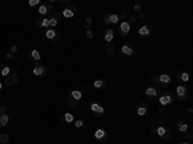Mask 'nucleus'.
<instances>
[{
    "label": "nucleus",
    "instance_id": "obj_1",
    "mask_svg": "<svg viewBox=\"0 0 193 144\" xmlns=\"http://www.w3.org/2000/svg\"><path fill=\"white\" fill-rule=\"evenodd\" d=\"M83 98V92H80V90H74V92H71L68 98H67V103H68L70 107H76L79 102Z\"/></svg>",
    "mask_w": 193,
    "mask_h": 144
},
{
    "label": "nucleus",
    "instance_id": "obj_2",
    "mask_svg": "<svg viewBox=\"0 0 193 144\" xmlns=\"http://www.w3.org/2000/svg\"><path fill=\"white\" fill-rule=\"evenodd\" d=\"M174 94L172 93H170V92H166V93H163L162 95H160L158 97V103H160L162 107H166V105H169V104H171L172 102H174Z\"/></svg>",
    "mask_w": 193,
    "mask_h": 144
},
{
    "label": "nucleus",
    "instance_id": "obj_3",
    "mask_svg": "<svg viewBox=\"0 0 193 144\" xmlns=\"http://www.w3.org/2000/svg\"><path fill=\"white\" fill-rule=\"evenodd\" d=\"M77 13V7L74 5V4H68L67 7H65L63 9H62V17H65V18H72V17H75V14Z\"/></svg>",
    "mask_w": 193,
    "mask_h": 144
},
{
    "label": "nucleus",
    "instance_id": "obj_4",
    "mask_svg": "<svg viewBox=\"0 0 193 144\" xmlns=\"http://www.w3.org/2000/svg\"><path fill=\"white\" fill-rule=\"evenodd\" d=\"M52 11H53V5H52L50 2L41 3L40 5H39V9H37L39 14H40V16H43V17L48 16V14H52Z\"/></svg>",
    "mask_w": 193,
    "mask_h": 144
},
{
    "label": "nucleus",
    "instance_id": "obj_5",
    "mask_svg": "<svg viewBox=\"0 0 193 144\" xmlns=\"http://www.w3.org/2000/svg\"><path fill=\"white\" fill-rule=\"evenodd\" d=\"M176 99L178 100H185L187 97H188V88L184 85V84H179L176 86Z\"/></svg>",
    "mask_w": 193,
    "mask_h": 144
},
{
    "label": "nucleus",
    "instance_id": "obj_6",
    "mask_svg": "<svg viewBox=\"0 0 193 144\" xmlns=\"http://www.w3.org/2000/svg\"><path fill=\"white\" fill-rule=\"evenodd\" d=\"M153 80L156 81V83H158L161 86H166L171 83V76L167 75V74H162V75H154Z\"/></svg>",
    "mask_w": 193,
    "mask_h": 144
},
{
    "label": "nucleus",
    "instance_id": "obj_7",
    "mask_svg": "<svg viewBox=\"0 0 193 144\" xmlns=\"http://www.w3.org/2000/svg\"><path fill=\"white\" fill-rule=\"evenodd\" d=\"M144 93H146L147 98L149 100H154L158 97V94L161 93V90H160V88H157V86H148Z\"/></svg>",
    "mask_w": 193,
    "mask_h": 144
},
{
    "label": "nucleus",
    "instance_id": "obj_8",
    "mask_svg": "<svg viewBox=\"0 0 193 144\" xmlns=\"http://www.w3.org/2000/svg\"><path fill=\"white\" fill-rule=\"evenodd\" d=\"M45 36L48 40H52V41H58L61 39L59 31L55 30V28H48V30H45Z\"/></svg>",
    "mask_w": 193,
    "mask_h": 144
},
{
    "label": "nucleus",
    "instance_id": "obj_9",
    "mask_svg": "<svg viewBox=\"0 0 193 144\" xmlns=\"http://www.w3.org/2000/svg\"><path fill=\"white\" fill-rule=\"evenodd\" d=\"M32 74L35 75L36 77H41V76H44L46 74V67L41 63H36L32 68Z\"/></svg>",
    "mask_w": 193,
    "mask_h": 144
},
{
    "label": "nucleus",
    "instance_id": "obj_10",
    "mask_svg": "<svg viewBox=\"0 0 193 144\" xmlns=\"http://www.w3.org/2000/svg\"><path fill=\"white\" fill-rule=\"evenodd\" d=\"M17 83H18V75L16 72V68H13V72H11V74L5 77V84L8 86H13V85H16Z\"/></svg>",
    "mask_w": 193,
    "mask_h": 144
},
{
    "label": "nucleus",
    "instance_id": "obj_11",
    "mask_svg": "<svg viewBox=\"0 0 193 144\" xmlns=\"http://www.w3.org/2000/svg\"><path fill=\"white\" fill-rule=\"evenodd\" d=\"M104 22L107 23V25H117V23L120 22L119 14H116V13L106 14V16H104Z\"/></svg>",
    "mask_w": 193,
    "mask_h": 144
},
{
    "label": "nucleus",
    "instance_id": "obj_12",
    "mask_svg": "<svg viewBox=\"0 0 193 144\" xmlns=\"http://www.w3.org/2000/svg\"><path fill=\"white\" fill-rule=\"evenodd\" d=\"M35 25L37 28H45V30H48V28H50V23H49V18L46 17H40L37 18Z\"/></svg>",
    "mask_w": 193,
    "mask_h": 144
},
{
    "label": "nucleus",
    "instance_id": "obj_13",
    "mask_svg": "<svg viewBox=\"0 0 193 144\" xmlns=\"http://www.w3.org/2000/svg\"><path fill=\"white\" fill-rule=\"evenodd\" d=\"M89 107H90V109L93 111V113L95 114V116H103V114H104V108L100 104H98V103L93 102V103L89 104Z\"/></svg>",
    "mask_w": 193,
    "mask_h": 144
},
{
    "label": "nucleus",
    "instance_id": "obj_14",
    "mask_svg": "<svg viewBox=\"0 0 193 144\" xmlns=\"http://www.w3.org/2000/svg\"><path fill=\"white\" fill-rule=\"evenodd\" d=\"M121 52L124 53L125 55L131 57L135 53V48H134V45L131 44V42H125V44L122 45V48H121Z\"/></svg>",
    "mask_w": 193,
    "mask_h": 144
},
{
    "label": "nucleus",
    "instance_id": "obj_15",
    "mask_svg": "<svg viewBox=\"0 0 193 144\" xmlns=\"http://www.w3.org/2000/svg\"><path fill=\"white\" fill-rule=\"evenodd\" d=\"M107 131L104 130V129H96L95 133H94V138L96 139L98 142H103L107 139Z\"/></svg>",
    "mask_w": 193,
    "mask_h": 144
},
{
    "label": "nucleus",
    "instance_id": "obj_16",
    "mask_svg": "<svg viewBox=\"0 0 193 144\" xmlns=\"http://www.w3.org/2000/svg\"><path fill=\"white\" fill-rule=\"evenodd\" d=\"M130 26L128 21H122L121 23H120V35L121 36H128L129 32H130Z\"/></svg>",
    "mask_w": 193,
    "mask_h": 144
},
{
    "label": "nucleus",
    "instance_id": "obj_17",
    "mask_svg": "<svg viewBox=\"0 0 193 144\" xmlns=\"http://www.w3.org/2000/svg\"><path fill=\"white\" fill-rule=\"evenodd\" d=\"M113 36H115V30L113 28H106L104 30V35H103V39L106 40V42H112L113 40Z\"/></svg>",
    "mask_w": 193,
    "mask_h": 144
},
{
    "label": "nucleus",
    "instance_id": "obj_18",
    "mask_svg": "<svg viewBox=\"0 0 193 144\" xmlns=\"http://www.w3.org/2000/svg\"><path fill=\"white\" fill-rule=\"evenodd\" d=\"M61 121L62 124H65V125H70L75 121V117H74V114L70 113V112H66L62 114V117H61Z\"/></svg>",
    "mask_w": 193,
    "mask_h": 144
},
{
    "label": "nucleus",
    "instance_id": "obj_19",
    "mask_svg": "<svg viewBox=\"0 0 193 144\" xmlns=\"http://www.w3.org/2000/svg\"><path fill=\"white\" fill-rule=\"evenodd\" d=\"M152 31H153V28H152V26H147V25H143L141 28H139V31H138V33L141 36H148V35H151L152 33Z\"/></svg>",
    "mask_w": 193,
    "mask_h": 144
},
{
    "label": "nucleus",
    "instance_id": "obj_20",
    "mask_svg": "<svg viewBox=\"0 0 193 144\" xmlns=\"http://www.w3.org/2000/svg\"><path fill=\"white\" fill-rule=\"evenodd\" d=\"M12 72V67L9 66L8 63H3L0 64V75L4 76V77H7V76Z\"/></svg>",
    "mask_w": 193,
    "mask_h": 144
},
{
    "label": "nucleus",
    "instance_id": "obj_21",
    "mask_svg": "<svg viewBox=\"0 0 193 144\" xmlns=\"http://www.w3.org/2000/svg\"><path fill=\"white\" fill-rule=\"evenodd\" d=\"M176 127H178V130H179L180 133H185V131H188V129H189V126H188L187 121H185V120H183V118L178 121Z\"/></svg>",
    "mask_w": 193,
    "mask_h": 144
},
{
    "label": "nucleus",
    "instance_id": "obj_22",
    "mask_svg": "<svg viewBox=\"0 0 193 144\" xmlns=\"http://www.w3.org/2000/svg\"><path fill=\"white\" fill-rule=\"evenodd\" d=\"M147 112H148V104L144 103V102L139 104V107L137 109V113L139 114V116H146Z\"/></svg>",
    "mask_w": 193,
    "mask_h": 144
},
{
    "label": "nucleus",
    "instance_id": "obj_23",
    "mask_svg": "<svg viewBox=\"0 0 193 144\" xmlns=\"http://www.w3.org/2000/svg\"><path fill=\"white\" fill-rule=\"evenodd\" d=\"M28 58H30L31 62H39L41 59V55H40V53H39L36 49H33L30 52V54H28Z\"/></svg>",
    "mask_w": 193,
    "mask_h": 144
},
{
    "label": "nucleus",
    "instance_id": "obj_24",
    "mask_svg": "<svg viewBox=\"0 0 193 144\" xmlns=\"http://www.w3.org/2000/svg\"><path fill=\"white\" fill-rule=\"evenodd\" d=\"M93 86L98 90H106L107 89V84H106L104 80H95L93 83Z\"/></svg>",
    "mask_w": 193,
    "mask_h": 144
},
{
    "label": "nucleus",
    "instance_id": "obj_25",
    "mask_svg": "<svg viewBox=\"0 0 193 144\" xmlns=\"http://www.w3.org/2000/svg\"><path fill=\"white\" fill-rule=\"evenodd\" d=\"M9 122V114L8 113H3L0 114V127L7 126V124Z\"/></svg>",
    "mask_w": 193,
    "mask_h": 144
},
{
    "label": "nucleus",
    "instance_id": "obj_26",
    "mask_svg": "<svg viewBox=\"0 0 193 144\" xmlns=\"http://www.w3.org/2000/svg\"><path fill=\"white\" fill-rule=\"evenodd\" d=\"M178 79H179L182 83H187V81L189 80V75H188V72L180 71V72H178Z\"/></svg>",
    "mask_w": 193,
    "mask_h": 144
},
{
    "label": "nucleus",
    "instance_id": "obj_27",
    "mask_svg": "<svg viewBox=\"0 0 193 144\" xmlns=\"http://www.w3.org/2000/svg\"><path fill=\"white\" fill-rule=\"evenodd\" d=\"M106 50L109 55H115V45L113 42H106Z\"/></svg>",
    "mask_w": 193,
    "mask_h": 144
},
{
    "label": "nucleus",
    "instance_id": "obj_28",
    "mask_svg": "<svg viewBox=\"0 0 193 144\" xmlns=\"http://www.w3.org/2000/svg\"><path fill=\"white\" fill-rule=\"evenodd\" d=\"M166 126H163V125H161V126H158V127H156V134L160 138H163V135H165V133H166Z\"/></svg>",
    "mask_w": 193,
    "mask_h": 144
},
{
    "label": "nucleus",
    "instance_id": "obj_29",
    "mask_svg": "<svg viewBox=\"0 0 193 144\" xmlns=\"http://www.w3.org/2000/svg\"><path fill=\"white\" fill-rule=\"evenodd\" d=\"M50 17L54 18V20H55L58 23H61V22H62V14H61V12H52Z\"/></svg>",
    "mask_w": 193,
    "mask_h": 144
},
{
    "label": "nucleus",
    "instance_id": "obj_30",
    "mask_svg": "<svg viewBox=\"0 0 193 144\" xmlns=\"http://www.w3.org/2000/svg\"><path fill=\"white\" fill-rule=\"evenodd\" d=\"M9 139H11L9 134H0V144H7Z\"/></svg>",
    "mask_w": 193,
    "mask_h": 144
},
{
    "label": "nucleus",
    "instance_id": "obj_31",
    "mask_svg": "<svg viewBox=\"0 0 193 144\" xmlns=\"http://www.w3.org/2000/svg\"><path fill=\"white\" fill-rule=\"evenodd\" d=\"M91 23H93V18H91V17H86L85 18V22H84V28H85V30H89V27H90Z\"/></svg>",
    "mask_w": 193,
    "mask_h": 144
},
{
    "label": "nucleus",
    "instance_id": "obj_32",
    "mask_svg": "<svg viewBox=\"0 0 193 144\" xmlns=\"http://www.w3.org/2000/svg\"><path fill=\"white\" fill-rule=\"evenodd\" d=\"M75 126H76L77 129L85 127V121H84V120H76V121H75Z\"/></svg>",
    "mask_w": 193,
    "mask_h": 144
},
{
    "label": "nucleus",
    "instance_id": "obj_33",
    "mask_svg": "<svg viewBox=\"0 0 193 144\" xmlns=\"http://www.w3.org/2000/svg\"><path fill=\"white\" fill-rule=\"evenodd\" d=\"M184 136L187 138V140H188V142H191V140H192V138H193V135H192V129H188V131H185Z\"/></svg>",
    "mask_w": 193,
    "mask_h": 144
},
{
    "label": "nucleus",
    "instance_id": "obj_34",
    "mask_svg": "<svg viewBox=\"0 0 193 144\" xmlns=\"http://www.w3.org/2000/svg\"><path fill=\"white\" fill-rule=\"evenodd\" d=\"M40 4H41L40 0H30V2H28V5H30L31 8L32 7H36V5H40Z\"/></svg>",
    "mask_w": 193,
    "mask_h": 144
},
{
    "label": "nucleus",
    "instance_id": "obj_35",
    "mask_svg": "<svg viewBox=\"0 0 193 144\" xmlns=\"http://www.w3.org/2000/svg\"><path fill=\"white\" fill-rule=\"evenodd\" d=\"M119 18H120V21H126V18H129V16H128V13L126 12H125V11H122L121 13H120L119 14Z\"/></svg>",
    "mask_w": 193,
    "mask_h": 144
},
{
    "label": "nucleus",
    "instance_id": "obj_36",
    "mask_svg": "<svg viewBox=\"0 0 193 144\" xmlns=\"http://www.w3.org/2000/svg\"><path fill=\"white\" fill-rule=\"evenodd\" d=\"M170 136H171V131H170V129H166V133H165V135H163V139L165 140H167V139H170Z\"/></svg>",
    "mask_w": 193,
    "mask_h": 144
},
{
    "label": "nucleus",
    "instance_id": "obj_37",
    "mask_svg": "<svg viewBox=\"0 0 193 144\" xmlns=\"http://www.w3.org/2000/svg\"><path fill=\"white\" fill-rule=\"evenodd\" d=\"M86 37H88V39H90V40L94 37V33H93V31H91L90 28H89V30H86Z\"/></svg>",
    "mask_w": 193,
    "mask_h": 144
},
{
    "label": "nucleus",
    "instance_id": "obj_38",
    "mask_svg": "<svg viewBox=\"0 0 193 144\" xmlns=\"http://www.w3.org/2000/svg\"><path fill=\"white\" fill-rule=\"evenodd\" d=\"M128 20H129L128 22H129V25H130V26H131V25H135V22H137V18H135L134 16H131V17H129Z\"/></svg>",
    "mask_w": 193,
    "mask_h": 144
},
{
    "label": "nucleus",
    "instance_id": "obj_39",
    "mask_svg": "<svg viewBox=\"0 0 193 144\" xmlns=\"http://www.w3.org/2000/svg\"><path fill=\"white\" fill-rule=\"evenodd\" d=\"M142 5H139V4H135V5H134V11H137V12H139V13H141L142 12Z\"/></svg>",
    "mask_w": 193,
    "mask_h": 144
},
{
    "label": "nucleus",
    "instance_id": "obj_40",
    "mask_svg": "<svg viewBox=\"0 0 193 144\" xmlns=\"http://www.w3.org/2000/svg\"><path fill=\"white\" fill-rule=\"evenodd\" d=\"M7 111V108L4 107V105H0V114H3V113H5Z\"/></svg>",
    "mask_w": 193,
    "mask_h": 144
},
{
    "label": "nucleus",
    "instance_id": "obj_41",
    "mask_svg": "<svg viewBox=\"0 0 193 144\" xmlns=\"http://www.w3.org/2000/svg\"><path fill=\"white\" fill-rule=\"evenodd\" d=\"M16 52H17V46H16V45H13V46L11 48V53L13 54V53H16Z\"/></svg>",
    "mask_w": 193,
    "mask_h": 144
},
{
    "label": "nucleus",
    "instance_id": "obj_42",
    "mask_svg": "<svg viewBox=\"0 0 193 144\" xmlns=\"http://www.w3.org/2000/svg\"><path fill=\"white\" fill-rule=\"evenodd\" d=\"M13 58V54H12V53H8V54H7V59H12Z\"/></svg>",
    "mask_w": 193,
    "mask_h": 144
},
{
    "label": "nucleus",
    "instance_id": "obj_43",
    "mask_svg": "<svg viewBox=\"0 0 193 144\" xmlns=\"http://www.w3.org/2000/svg\"><path fill=\"white\" fill-rule=\"evenodd\" d=\"M158 111H160V112H165L166 111V107H162V105H161V107L158 108Z\"/></svg>",
    "mask_w": 193,
    "mask_h": 144
},
{
    "label": "nucleus",
    "instance_id": "obj_44",
    "mask_svg": "<svg viewBox=\"0 0 193 144\" xmlns=\"http://www.w3.org/2000/svg\"><path fill=\"white\" fill-rule=\"evenodd\" d=\"M139 18H141V20H143V18H144V13H139Z\"/></svg>",
    "mask_w": 193,
    "mask_h": 144
},
{
    "label": "nucleus",
    "instance_id": "obj_45",
    "mask_svg": "<svg viewBox=\"0 0 193 144\" xmlns=\"http://www.w3.org/2000/svg\"><path fill=\"white\" fill-rule=\"evenodd\" d=\"M3 88H4V85H3L2 81H0V90H3Z\"/></svg>",
    "mask_w": 193,
    "mask_h": 144
},
{
    "label": "nucleus",
    "instance_id": "obj_46",
    "mask_svg": "<svg viewBox=\"0 0 193 144\" xmlns=\"http://www.w3.org/2000/svg\"><path fill=\"white\" fill-rule=\"evenodd\" d=\"M180 144H191L189 142H184V143H180Z\"/></svg>",
    "mask_w": 193,
    "mask_h": 144
}]
</instances>
